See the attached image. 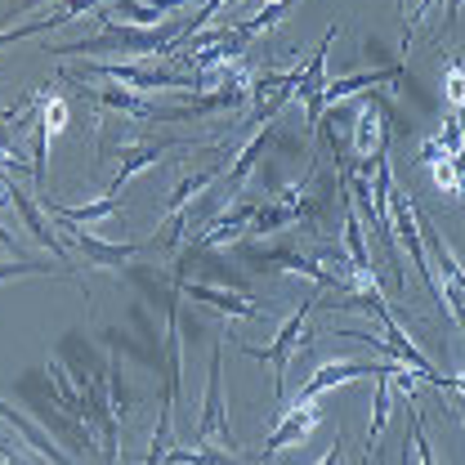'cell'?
<instances>
[{
    "instance_id": "5b68a950",
    "label": "cell",
    "mask_w": 465,
    "mask_h": 465,
    "mask_svg": "<svg viewBox=\"0 0 465 465\" xmlns=\"http://www.w3.org/2000/svg\"><path fill=\"white\" fill-rule=\"evenodd\" d=\"M76 76H104V81H116L125 90H202V76L193 72H166V67H139V63H85Z\"/></svg>"
},
{
    "instance_id": "83f0119b",
    "label": "cell",
    "mask_w": 465,
    "mask_h": 465,
    "mask_svg": "<svg viewBox=\"0 0 465 465\" xmlns=\"http://www.w3.org/2000/svg\"><path fill=\"white\" fill-rule=\"evenodd\" d=\"M448 108H452V113H465V67H461V58H452V67H448Z\"/></svg>"
},
{
    "instance_id": "e0dca14e",
    "label": "cell",
    "mask_w": 465,
    "mask_h": 465,
    "mask_svg": "<svg viewBox=\"0 0 465 465\" xmlns=\"http://www.w3.org/2000/svg\"><path fill=\"white\" fill-rule=\"evenodd\" d=\"M171 287L179 295H188V300H197V304H211V309H220V313H232V318H264L260 313V304L251 300V295H242V291H229V287H202V282H183V278H171Z\"/></svg>"
},
{
    "instance_id": "484cf974",
    "label": "cell",
    "mask_w": 465,
    "mask_h": 465,
    "mask_svg": "<svg viewBox=\"0 0 465 465\" xmlns=\"http://www.w3.org/2000/svg\"><path fill=\"white\" fill-rule=\"evenodd\" d=\"M58 23L45 14V18H32V23H18V27H0V50H9V45H18V41H27V36H41V32H54Z\"/></svg>"
},
{
    "instance_id": "f1b7e54d",
    "label": "cell",
    "mask_w": 465,
    "mask_h": 465,
    "mask_svg": "<svg viewBox=\"0 0 465 465\" xmlns=\"http://www.w3.org/2000/svg\"><path fill=\"white\" fill-rule=\"evenodd\" d=\"M36 5H45V0H18V5L0 9V23H5V18H18V14H27V9H36Z\"/></svg>"
},
{
    "instance_id": "d4e9b609",
    "label": "cell",
    "mask_w": 465,
    "mask_h": 465,
    "mask_svg": "<svg viewBox=\"0 0 465 465\" xmlns=\"http://www.w3.org/2000/svg\"><path fill=\"white\" fill-rule=\"evenodd\" d=\"M390 385H394V376H376V399H371V430H367V452H376V443H381V434H385V411H390Z\"/></svg>"
},
{
    "instance_id": "4316f807",
    "label": "cell",
    "mask_w": 465,
    "mask_h": 465,
    "mask_svg": "<svg viewBox=\"0 0 465 465\" xmlns=\"http://www.w3.org/2000/svg\"><path fill=\"white\" fill-rule=\"evenodd\" d=\"M407 443L416 448V461L420 465H439L434 461V452H430V439H425V420H420V411H407Z\"/></svg>"
},
{
    "instance_id": "ac0fdd59",
    "label": "cell",
    "mask_w": 465,
    "mask_h": 465,
    "mask_svg": "<svg viewBox=\"0 0 465 465\" xmlns=\"http://www.w3.org/2000/svg\"><path fill=\"white\" fill-rule=\"evenodd\" d=\"M220 174H224V162H211L206 171L183 174V179H179V183L171 188V197L162 202V220H171V215H183V211H188V206H193V202H197V197H202V193H206V188H211V183H215Z\"/></svg>"
},
{
    "instance_id": "9c48e42d",
    "label": "cell",
    "mask_w": 465,
    "mask_h": 465,
    "mask_svg": "<svg viewBox=\"0 0 465 465\" xmlns=\"http://www.w3.org/2000/svg\"><path fill=\"white\" fill-rule=\"evenodd\" d=\"M318 420H322V411H318V403H287L282 411H278V425L269 430L264 448H260V461H273V457H278L282 448H291V443H300V439H309Z\"/></svg>"
},
{
    "instance_id": "8992f818",
    "label": "cell",
    "mask_w": 465,
    "mask_h": 465,
    "mask_svg": "<svg viewBox=\"0 0 465 465\" xmlns=\"http://www.w3.org/2000/svg\"><path fill=\"white\" fill-rule=\"evenodd\" d=\"M403 371V362H362V358H345V362H322L304 385H300V394L291 399V403H313L322 390H331V385H345V381H358V376H399Z\"/></svg>"
},
{
    "instance_id": "30bf717a",
    "label": "cell",
    "mask_w": 465,
    "mask_h": 465,
    "mask_svg": "<svg viewBox=\"0 0 465 465\" xmlns=\"http://www.w3.org/2000/svg\"><path fill=\"white\" fill-rule=\"evenodd\" d=\"M255 215H260V197H246V202L229 206V211H220V215H215V220L202 229V237H193L188 255H202V251H211V246H224V242H232V237L251 232Z\"/></svg>"
},
{
    "instance_id": "7c38bea8",
    "label": "cell",
    "mask_w": 465,
    "mask_h": 465,
    "mask_svg": "<svg viewBox=\"0 0 465 465\" xmlns=\"http://www.w3.org/2000/svg\"><path fill=\"white\" fill-rule=\"evenodd\" d=\"M67 232V242H72V251H81L90 264H99V269H116V264H125V260H134L139 251H148V242H104L99 232H85L76 229V224H63Z\"/></svg>"
},
{
    "instance_id": "2e32d148",
    "label": "cell",
    "mask_w": 465,
    "mask_h": 465,
    "mask_svg": "<svg viewBox=\"0 0 465 465\" xmlns=\"http://www.w3.org/2000/svg\"><path fill=\"white\" fill-rule=\"evenodd\" d=\"M85 99H94L99 108H108V113H125V116H139V121H162L166 125V108L162 104H153V99H143L139 90H125V85H90V90H81Z\"/></svg>"
},
{
    "instance_id": "3957f363",
    "label": "cell",
    "mask_w": 465,
    "mask_h": 465,
    "mask_svg": "<svg viewBox=\"0 0 465 465\" xmlns=\"http://www.w3.org/2000/svg\"><path fill=\"white\" fill-rule=\"evenodd\" d=\"M416 229H420V242H425V255H430V269H434V278H439V291H443V304H448V313L457 318V327L465 331V269L461 260L452 255V246H448V237L434 229V220L416 206Z\"/></svg>"
},
{
    "instance_id": "603a6c76",
    "label": "cell",
    "mask_w": 465,
    "mask_h": 465,
    "mask_svg": "<svg viewBox=\"0 0 465 465\" xmlns=\"http://www.w3.org/2000/svg\"><path fill=\"white\" fill-rule=\"evenodd\" d=\"M45 376H50V385H54L58 407H63L67 416H76V420H81V390L72 385V376H67V367H63L58 358H50V362H45Z\"/></svg>"
},
{
    "instance_id": "277c9868",
    "label": "cell",
    "mask_w": 465,
    "mask_h": 465,
    "mask_svg": "<svg viewBox=\"0 0 465 465\" xmlns=\"http://www.w3.org/2000/svg\"><path fill=\"white\" fill-rule=\"evenodd\" d=\"M313 309H318V295H304L287 318H282V327H278V336L269 341V349H242V353L264 358V362L273 367V399H278V407H287V367H291V358H295V349L304 345L300 336H304V322H309Z\"/></svg>"
},
{
    "instance_id": "8fae6325",
    "label": "cell",
    "mask_w": 465,
    "mask_h": 465,
    "mask_svg": "<svg viewBox=\"0 0 465 465\" xmlns=\"http://www.w3.org/2000/svg\"><path fill=\"white\" fill-rule=\"evenodd\" d=\"M41 116L32 121V179L36 188H45V162H50V134H58L67 125V104L54 94H41Z\"/></svg>"
},
{
    "instance_id": "ffe728a7",
    "label": "cell",
    "mask_w": 465,
    "mask_h": 465,
    "mask_svg": "<svg viewBox=\"0 0 465 465\" xmlns=\"http://www.w3.org/2000/svg\"><path fill=\"white\" fill-rule=\"evenodd\" d=\"M45 202V211L54 215L58 224H94V220H108L121 211V197H99V202H90V206H63L54 197H41Z\"/></svg>"
},
{
    "instance_id": "6da1fadb",
    "label": "cell",
    "mask_w": 465,
    "mask_h": 465,
    "mask_svg": "<svg viewBox=\"0 0 465 465\" xmlns=\"http://www.w3.org/2000/svg\"><path fill=\"white\" fill-rule=\"evenodd\" d=\"M99 36H85L76 45H50L45 54L58 58H76V54H171L174 41L188 36V23L183 18H166L162 27H134V23H121L99 14Z\"/></svg>"
},
{
    "instance_id": "1f68e13d",
    "label": "cell",
    "mask_w": 465,
    "mask_h": 465,
    "mask_svg": "<svg viewBox=\"0 0 465 465\" xmlns=\"http://www.w3.org/2000/svg\"><path fill=\"white\" fill-rule=\"evenodd\" d=\"M0 246H14V237L5 232V224H0Z\"/></svg>"
},
{
    "instance_id": "9a60e30c",
    "label": "cell",
    "mask_w": 465,
    "mask_h": 465,
    "mask_svg": "<svg viewBox=\"0 0 465 465\" xmlns=\"http://www.w3.org/2000/svg\"><path fill=\"white\" fill-rule=\"evenodd\" d=\"M403 63H390V67H376V72H358V76H336V81H327L322 85V94H318V104H313V113H318V130H322V113L331 108V104H341L349 94H358V90H371V85H385V81H403Z\"/></svg>"
},
{
    "instance_id": "d6a6232c",
    "label": "cell",
    "mask_w": 465,
    "mask_h": 465,
    "mask_svg": "<svg viewBox=\"0 0 465 465\" xmlns=\"http://www.w3.org/2000/svg\"><path fill=\"white\" fill-rule=\"evenodd\" d=\"M0 465H32V461H23V457H5Z\"/></svg>"
},
{
    "instance_id": "7402d4cb",
    "label": "cell",
    "mask_w": 465,
    "mask_h": 465,
    "mask_svg": "<svg viewBox=\"0 0 465 465\" xmlns=\"http://www.w3.org/2000/svg\"><path fill=\"white\" fill-rule=\"evenodd\" d=\"M166 465H242V461H237V452L197 443V448H174V452H166Z\"/></svg>"
},
{
    "instance_id": "d6986e66",
    "label": "cell",
    "mask_w": 465,
    "mask_h": 465,
    "mask_svg": "<svg viewBox=\"0 0 465 465\" xmlns=\"http://www.w3.org/2000/svg\"><path fill=\"white\" fill-rule=\"evenodd\" d=\"M0 420H5L9 430H18V434H23V439H27V443H32V448H36V452H41L45 461H54V465H72L67 457H63V448H58L54 439H50V434H45V430H41L36 420H27L23 411H14L9 403H0Z\"/></svg>"
},
{
    "instance_id": "5bb4252c",
    "label": "cell",
    "mask_w": 465,
    "mask_h": 465,
    "mask_svg": "<svg viewBox=\"0 0 465 465\" xmlns=\"http://www.w3.org/2000/svg\"><path fill=\"white\" fill-rule=\"evenodd\" d=\"M174 148H202V143H197V139H143V143H125V148H121V166H116L113 183H108V197H116V188H121L125 179H134L143 166L162 162Z\"/></svg>"
},
{
    "instance_id": "7a4b0ae2",
    "label": "cell",
    "mask_w": 465,
    "mask_h": 465,
    "mask_svg": "<svg viewBox=\"0 0 465 465\" xmlns=\"http://www.w3.org/2000/svg\"><path fill=\"white\" fill-rule=\"evenodd\" d=\"M232 341L229 327H220L215 349H211V381H206V399H202V416H197V443H220L224 452H242L237 434H232L229 407H224V345Z\"/></svg>"
},
{
    "instance_id": "4fadbf2b",
    "label": "cell",
    "mask_w": 465,
    "mask_h": 465,
    "mask_svg": "<svg viewBox=\"0 0 465 465\" xmlns=\"http://www.w3.org/2000/svg\"><path fill=\"white\" fill-rule=\"evenodd\" d=\"M336 32H341V23H331V27L322 32V41L313 45V54H309V63H304L300 90H295V99L304 104V125H309V130H318V113H313V104H318V94H322V85H327V54H331Z\"/></svg>"
},
{
    "instance_id": "44dd1931",
    "label": "cell",
    "mask_w": 465,
    "mask_h": 465,
    "mask_svg": "<svg viewBox=\"0 0 465 465\" xmlns=\"http://www.w3.org/2000/svg\"><path fill=\"white\" fill-rule=\"evenodd\" d=\"M269 139H273V125H260V130H255V139H246V143L237 148V157H232L237 166L229 171V188H232V193L242 188V179H246V174L255 171V162H260V153L269 148Z\"/></svg>"
},
{
    "instance_id": "4dcf8cb0",
    "label": "cell",
    "mask_w": 465,
    "mask_h": 465,
    "mask_svg": "<svg viewBox=\"0 0 465 465\" xmlns=\"http://www.w3.org/2000/svg\"><path fill=\"white\" fill-rule=\"evenodd\" d=\"M452 403H457V411H461V420H465V394H452Z\"/></svg>"
},
{
    "instance_id": "cb8c5ba5",
    "label": "cell",
    "mask_w": 465,
    "mask_h": 465,
    "mask_svg": "<svg viewBox=\"0 0 465 465\" xmlns=\"http://www.w3.org/2000/svg\"><path fill=\"white\" fill-rule=\"evenodd\" d=\"M36 273H63V278H76V269H63V264H50V260H23V255H14L9 264H0V282H9V278H36Z\"/></svg>"
},
{
    "instance_id": "ba28073f",
    "label": "cell",
    "mask_w": 465,
    "mask_h": 465,
    "mask_svg": "<svg viewBox=\"0 0 465 465\" xmlns=\"http://www.w3.org/2000/svg\"><path fill=\"white\" fill-rule=\"evenodd\" d=\"M0 193H5V202H9L14 211H18V220L27 224V232H36V242L54 251L58 264H67V246H63V237L54 232V224H45V215H41L36 197H32V193H23L14 174H0ZM67 269H72V264H67Z\"/></svg>"
},
{
    "instance_id": "52a82bcc",
    "label": "cell",
    "mask_w": 465,
    "mask_h": 465,
    "mask_svg": "<svg viewBox=\"0 0 465 465\" xmlns=\"http://www.w3.org/2000/svg\"><path fill=\"white\" fill-rule=\"evenodd\" d=\"M309 188H313V171L304 174L300 183H291V188H282V193H273L269 202H260V215H255L251 232H255V237H269V232H282L287 224L304 220V211H309Z\"/></svg>"
},
{
    "instance_id": "f546056e",
    "label": "cell",
    "mask_w": 465,
    "mask_h": 465,
    "mask_svg": "<svg viewBox=\"0 0 465 465\" xmlns=\"http://www.w3.org/2000/svg\"><path fill=\"white\" fill-rule=\"evenodd\" d=\"M143 5H153L157 14H166V18H171L174 9H183V5H193V0H143Z\"/></svg>"
}]
</instances>
